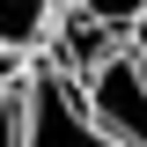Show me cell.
I'll list each match as a JSON object with an SVG mask.
<instances>
[{"label": "cell", "mask_w": 147, "mask_h": 147, "mask_svg": "<svg viewBox=\"0 0 147 147\" xmlns=\"http://www.w3.org/2000/svg\"><path fill=\"white\" fill-rule=\"evenodd\" d=\"M15 110H22V132H15L22 147H118V140L88 118V103H81V88H74V74L52 66V59L22 66Z\"/></svg>", "instance_id": "6da1fadb"}, {"label": "cell", "mask_w": 147, "mask_h": 147, "mask_svg": "<svg viewBox=\"0 0 147 147\" xmlns=\"http://www.w3.org/2000/svg\"><path fill=\"white\" fill-rule=\"evenodd\" d=\"M74 88H81L88 118H96L118 147H147V66L125 52V44L96 52L88 66L74 74Z\"/></svg>", "instance_id": "7a4b0ae2"}, {"label": "cell", "mask_w": 147, "mask_h": 147, "mask_svg": "<svg viewBox=\"0 0 147 147\" xmlns=\"http://www.w3.org/2000/svg\"><path fill=\"white\" fill-rule=\"evenodd\" d=\"M59 30V0H0V59L44 52Z\"/></svg>", "instance_id": "3957f363"}, {"label": "cell", "mask_w": 147, "mask_h": 147, "mask_svg": "<svg viewBox=\"0 0 147 147\" xmlns=\"http://www.w3.org/2000/svg\"><path fill=\"white\" fill-rule=\"evenodd\" d=\"M59 15H81V22H96V30H140L147 22V0H59Z\"/></svg>", "instance_id": "277c9868"}, {"label": "cell", "mask_w": 147, "mask_h": 147, "mask_svg": "<svg viewBox=\"0 0 147 147\" xmlns=\"http://www.w3.org/2000/svg\"><path fill=\"white\" fill-rule=\"evenodd\" d=\"M15 88H22V66L15 59H0V147H22V110H15Z\"/></svg>", "instance_id": "5b68a950"}, {"label": "cell", "mask_w": 147, "mask_h": 147, "mask_svg": "<svg viewBox=\"0 0 147 147\" xmlns=\"http://www.w3.org/2000/svg\"><path fill=\"white\" fill-rule=\"evenodd\" d=\"M132 59H140V66H147V22H140V44H132Z\"/></svg>", "instance_id": "8992f818"}]
</instances>
